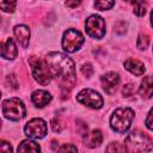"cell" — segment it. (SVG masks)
<instances>
[{"instance_id": "7402d4cb", "label": "cell", "mask_w": 153, "mask_h": 153, "mask_svg": "<svg viewBox=\"0 0 153 153\" xmlns=\"http://www.w3.org/2000/svg\"><path fill=\"white\" fill-rule=\"evenodd\" d=\"M16 5H17L16 1H1L0 2V7L4 12H13Z\"/></svg>"}, {"instance_id": "2e32d148", "label": "cell", "mask_w": 153, "mask_h": 153, "mask_svg": "<svg viewBox=\"0 0 153 153\" xmlns=\"http://www.w3.org/2000/svg\"><path fill=\"white\" fill-rule=\"evenodd\" d=\"M124 68L127 71H129L131 74L134 75H142L146 71L143 63L136 59H128L127 61H124Z\"/></svg>"}, {"instance_id": "4fadbf2b", "label": "cell", "mask_w": 153, "mask_h": 153, "mask_svg": "<svg viewBox=\"0 0 153 153\" xmlns=\"http://www.w3.org/2000/svg\"><path fill=\"white\" fill-rule=\"evenodd\" d=\"M14 36L17 37V41L18 43L23 47V48H26L27 44H29V39H30V30L26 25H17L14 26Z\"/></svg>"}, {"instance_id": "277c9868", "label": "cell", "mask_w": 153, "mask_h": 153, "mask_svg": "<svg viewBox=\"0 0 153 153\" xmlns=\"http://www.w3.org/2000/svg\"><path fill=\"white\" fill-rule=\"evenodd\" d=\"M26 114L24 103L19 98H10L2 102V115L11 121H19Z\"/></svg>"}, {"instance_id": "e0dca14e", "label": "cell", "mask_w": 153, "mask_h": 153, "mask_svg": "<svg viewBox=\"0 0 153 153\" xmlns=\"http://www.w3.org/2000/svg\"><path fill=\"white\" fill-rule=\"evenodd\" d=\"M17 153H41V147L35 141L24 140L22 143H19Z\"/></svg>"}, {"instance_id": "5bb4252c", "label": "cell", "mask_w": 153, "mask_h": 153, "mask_svg": "<svg viewBox=\"0 0 153 153\" xmlns=\"http://www.w3.org/2000/svg\"><path fill=\"white\" fill-rule=\"evenodd\" d=\"M31 99L33 102V104L38 108H43L47 104L50 103L51 100V96L49 92L44 91V90H37L31 94Z\"/></svg>"}, {"instance_id": "7a4b0ae2", "label": "cell", "mask_w": 153, "mask_h": 153, "mask_svg": "<svg viewBox=\"0 0 153 153\" xmlns=\"http://www.w3.org/2000/svg\"><path fill=\"white\" fill-rule=\"evenodd\" d=\"M124 147L128 153H146L153 148V140L141 130H133L124 140Z\"/></svg>"}, {"instance_id": "83f0119b", "label": "cell", "mask_w": 153, "mask_h": 153, "mask_svg": "<svg viewBox=\"0 0 153 153\" xmlns=\"http://www.w3.org/2000/svg\"><path fill=\"white\" fill-rule=\"evenodd\" d=\"M1 153H12V146L6 141H1Z\"/></svg>"}, {"instance_id": "cb8c5ba5", "label": "cell", "mask_w": 153, "mask_h": 153, "mask_svg": "<svg viewBox=\"0 0 153 153\" xmlns=\"http://www.w3.org/2000/svg\"><path fill=\"white\" fill-rule=\"evenodd\" d=\"M81 73H82L86 78H90V76L93 74V67H92L90 63H85V65H82V67H81Z\"/></svg>"}, {"instance_id": "f1b7e54d", "label": "cell", "mask_w": 153, "mask_h": 153, "mask_svg": "<svg viewBox=\"0 0 153 153\" xmlns=\"http://www.w3.org/2000/svg\"><path fill=\"white\" fill-rule=\"evenodd\" d=\"M66 5H67V6H69V7H76L78 5H80V1H74V2L67 1V2H66Z\"/></svg>"}, {"instance_id": "52a82bcc", "label": "cell", "mask_w": 153, "mask_h": 153, "mask_svg": "<svg viewBox=\"0 0 153 153\" xmlns=\"http://www.w3.org/2000/svg\"><path fill=\"white\" fill-rule=\"evenodd\" d=\"M85 30L88 36L99 39L105 35V22L102 17L92 14L86 19Z\"/></svg>"}, {"instance_id": "5b68a950", "label": "cell", "mask_w": 153, "mask_h": 153, "mask_svg": "<svg viewBox=\"0 0 153 153\" xmlns=\"http://www.w3.org/2000/svg\"><path fill=\"white\" fill-rule=\"evenodd\" d=\"M29 63L31 66V72H32L35 80L38 81L41 85H48L50 82L51 75H50L47 62H44L39 57L31 56L29 60Z\"/></svg>"}, {"instance_id": "f546056e", "label": "cell", "mask_w": 153, "mask_h": 153, "mask_svg": "<svg viewBox=\"0 0 153 153\" xmlns=\"http://www.w3.org/2000/svg\"><path fill=\"white\" fill-rule=\"evenodd\" d=\"M151 24L153 26V10H152V13H151Z\"/></svg>"}, {"instance_id": "8992f818", "label": "cell", "mask_w": 153, "mask_h": 153, "mask_svg": "<svg viewBox=\"0 0 153 153\" xmlns=\"http://www.w3.org/2000/svg\"><path fill=\"white\" fill-rule=\"evenodd\" d=\"M84 43V36L81 35L80 31L75 29H68L65 31L63 37H62V48L67 53H74Z\"/></svg>"}, {"instance_id": "9a60e30c", "label": "cell", "mask_w": 153, "mask_h": 153, "mask_svg": "<svg viewBox=\"0 0 153 153\" xmlns=\"http://www.w3.org/2000/svg\"><path fill=\"white\" fill-rule=\"evenodd\" d=\"M139 94L145 99L153 97V75L143 78V80L141 81V86L139 87Z\"/></svg>"}, {"instance_id": "8fae6325", "label": "cell", "mask_w": 153, "mask_h": 153, "mask_svg": "<svg viewBox=\"0 0 153 153\" xmlns=\"http://www.w3.org/2000/svg\"><path fill=\"white\" fill-rule=\"evenodd\" d=\"M102 141H103V134L99 129H93V130L84 134V142L90 148L98 147L102 143Z\"/></svg>"}, {"instance_id": "7c38bea8", "label": "cell", "mask_w": 153, "mask_h": 153, "mask_svg": "<svg viewBox=\"0 0 153 153\" xmlns=\"http://www.w3.org/2000/svg\"><path fill=\"white\" fill-rule=\"evenodd\" d=\"M0 50H1V56L7 60H13L18 54L16 43L12 38H7L5 42H2Z\"/></svg>"}, {"instance_id": "d4e9b609", "label": "cell", "mask_w": 153, "mask_h": 153, "mask_svg": "<svg viewBox=\"0 0 153 153\" xmlns=\"http://www.w3.org/2000/svg\"><path fill=\"white\" fill-rule=\"evenodd\" d=\"M51 128H53V130H54L55 133H60V131L62 130V124H61V121H60L57 117L53 118V121H51Z\"/></svg>"}, {"instance_id": "ac0fdd59", "label": "cell", "mask_w": 153, "mask_h": 153, "mask_svg": "<svg viewBox=\"0 0 153 153\" xmlns=\"http://www.w3.org/2000/svg\"><path fill=\"white\" fill-rule=\"evenodd\" d=\"M126 152L127 151H126L124 145L120 142H111L105 148V153H126Z\"/></svg>"}, {"instance_id": "484cf974", "label": "cell", "mask_w": 153, "mask_h": 153, "mask_svg": "<svg viewBox=\"0 0 153 153\" xmlns=\"http://www.w3.org/2000/svg\"><path fill=\"white\" fill-rule=\"evenodd\" d=\"M122 93H123L124 97L131 96V94L134 93V85H131V84L124 85V87H123V90H122Z\"/></svg>"}, {"instance_id": "ba28073f", "label": "cell", "mask_w": 153, "mask_h": 153, "mask_svg": "<svg viewBox=\"0 0 153 153\" xmlns=\"http://www.w3.org/2000/svg\"><path fill=\"white\" fill-rule=\"evenodd\" d=\"M76 100L88 108L92 109H100L103 106V98L102 96L96 92L94 90L91 88H84L81 90L78 96H76Z\"/></svg>"}, {"instance_id": "30bf717a", "label": "cell", "mask_w": 153, "mask_h": 153, "mask_svg": "<svg viewBox=\"0 0 153 153\" xmlns=\"http://www.w3.org/2000/svg\"><path fill=\"white\" fill-rule=\"evenodd\" d=\"M100 81H102V86H103L104 91L106 93L111 94L115 92L117 85L120 84V76L115 72H109L100 76Z\"/></svg>"}, {"instance_id": "603a6c76", "label": "cell", "mask_w": 153, "mask_h": 153, "mask_svg": "<svg viewBox=\"0 0 153 153\" xmlns=\"http://www.w3.org/2000/svg\"><path fill=\"white\" fill-rule=\"evenodd\" d=\"M114 5H115L114 1H97V2H94V7H97L98 10H102V11L110 10Z\"/></svg>"}, {"instance_id": "d6986e66", "label": "cell", "mask_w": 153, "mask_h": 153, "mask_svg": "<svg viewBox=\"0 0 153 153\" xmlns=\"http://www.w3.org/2000/svg\"><path fill=\"white\" fill-rule=\"evenodd\" d=\"M134 6V13L139 17L145 16L146 13V2L145 1H133L131 2Z\"/></svg>"}, {"instance_id": "4316f807", "label": "cell", "mask_w": 153, "mask_h": 153, "mask_svg": "<svg viewBox=\"0 0 153 153\" xmlns=\"http://www.w3.org/2000/svg\"><path fill=\"white\" fill-rule=\"evenodd\" d=\"M145 124H146V127H147L148 129L153 130V109H151V111L148 112L147 118H146V121H145Z\"/></svg>"}, {"instance_id": "44dd1931", "label": "cell", "mask_w": 153, "mask_h": 153, "mask_svg": "<svg viewBox=\"0 0 153 153\" xmlns=\"http://www.w3.org/2000/svg\"><path fill=\"white\" fill-rule=\"evenodd\" d=\"M57 153H78V149L72 143H65L59 148Z\"/></svg>"}, {"instance_id": "6da1fadb", "label": "cell", "mask_w": 153, "mask_h": 153, "mask_svg": "<svg viewBox=\"0 0 153 153\" xmlns=\"http://www.w3.org/2000/svg\"><path fill=\"white\" fill-rule=\"evenodd\" d=\"M50 75L55 78L62 87L72 88L75 84V66L71 57L62 53H49L45 57Z\"/></svg>"}, {"instance_id": "ffe728a7", "label": "cell", "mask_w": 153, "mask_h": 153, "mask_svg": "<svg viewBox=\"0 0 153 153\" xmlns=\"http://www.w3.org/2000/svg\"><path fill=\"white\" fill-rule=\"evenodd\" d=\"M149 44V37L146 35V33H140L139 35V38H137V48L139 49H146Z\"/></svg>"}, {"instance_id": "3957f363", "label": "cell", "mask_w": 153, "mask_h": 153, "mask_svg": "<svg viewBox=\"0 0 153 153\" xmlns=\"http://www.w3.org/2000/svg\"><path fill=\"white\" fill-rule=\"evenodd\" d=\"M133 120L134 111L130 108H118L110 117V126L116 133L123 134L130 128Z\"/></svg>"}, {"instance_id": "9c48e42d", "label": "cell", "mask_w": 153, "mask_h": 153, "mask_svg": "<svg viewBox=\"0 0 153 153\" xmlns=\"http://www.w3.org/2000/svg\"><path fill=\"white\" fill-rule=\"evenodd\" d=\"M25 135L31 139H43L47 135V123L42 118H32L25 124Z\"/></svg>"}]
</instances>
